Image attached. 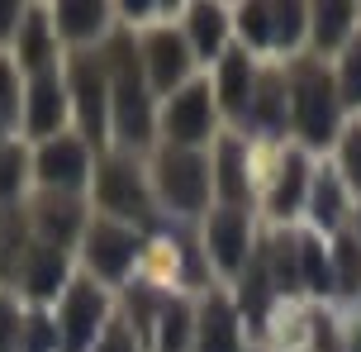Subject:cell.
Returning <instances> with one entry per match:
<instances>
[{
	"label": "cell",
	"mask_w": 361,
	"mask_h": 352,
	"mask_svg": "<svg viewBox=\"0 0 361 352\" xmlns=\"http://www.w3.org/2000/svg\"><path fill=\"white\" fill-rule=\"evenodd\" d=\"M24 343V305L15 300V291L0 286V352H19Z\"/></svg>",
	"instance_id": "37"
},
{
	"label": "cell",
	"mask_w": 361,
	"mask_h": 352,
	"mask_svg": "<svg viewBox=\"0 0 361 352\" xmlns=\"http://www.w3.org/2000/svg\"><path fill=\"white\" fill-rule=\"evenodd\" d=\"M233 29L243 34V48L247 53H271V5L252 0V5H238L233 10Z\"/></svg>",
	"instance_id": "32"
},
{
	"label": "cell",
	"mask_w": 361,
	"mask_h": 352,
	"mask_svg": "<svg viewBox=\"0 0 361 352\" xmlns=\"http://www.w3.org/2000/svg\"><path fill=\"white\" fill-rule=\"evenodd\" d=\"M338 343H343V352H361V310H352L338 324Z\"/></svg>",
	"instance_id": "40"
},
{
	"label": "cell",
	"mask_w": 361,
	"mask_h": 352,
	"mask_svg": "<svg viewBox=\"0 0 361 352\" xmlns=\"http://www.w3.org/2000/svg\"><path fill=\"white\" fill-rule=\"evenodd\" d=\"M357 29H361V5H347V0L309 5V43H314V57L319 62L328 53H343Z\"/></svg>",
	"instance_id": "21"
},
{
	"label": "cell",
	"mask_w": 361,
	"mask_h": 352,
	"mask_svg": "<svg viewBox=\"0 0 361 352\" xmlns=\"http://www.w3.org/2000/svg\"><path fill=\"white\" fill-rule=\"evenodd\" d=\"M143 257V233L133 224L105 219V214H90L86 233L76 243V262H81V277L100 281V286H124L133 277V267Z\"/></svg>",
	"instance_id": "4"
},
{
	"label": "cell",
	"mask_w": 361,
	"mask_h": 352,
	"mask_svg": "<svg viewBox=\"0 0 361 352\" xmlns=\"http://www.w3.org/2000/svg\"><path fill=\"white\" fill-rule=\"evenodd\" d=\"M309 181H314V162H309L305 148H286V157L276 162V176H271V219L290 224L300 210L309 205Z\"/></svg>",
	"instance_id": "20"
},
{
	"label": "cell",
	"mask_w": 361,
	"mask_h": 352,
	"mask_svg": "<svg viewBox=\"0 0 361 352\" xmlns=\"http://www.w3.org/2000/svg\"><path fill=\"white\" fill-rule=\"evenodd\" d=\"M204 262H214L224 277H243L252 262V214L233 210V205H209L204 214V233H200Z\"/></svg>",
	"instance_id": "11"
},
{
	"label": "cell",
	"mask_w": 361,
	"mask_h": 352,
	"mask_svg": "<svg viewBox=\"0 0 361 352\" xmlns=\"http://www.w3.org/2000/svg\"><path fill=\"white\" fill-rule=\"evenodd\" d=\"M34 176V162H29V148L24 143H5L0 148V210H10V205H19V195H24V181Z\"/></svg>",
	"instance_id": "30"
},
{
	"label": "cell",
	"mask_w": 361,
	"mask_h": 352,
	"mask_svg": "<svg viewBox=\"0 0 361 352\" xmlns=\"http://www.w3.org/2000/svg\"><path fill=\"white\" fill-rule=\"evenodd\" d=\"M48 15H53L57 38H62L72 53H86L90 43H105L109 38L114 10L100 5V0H57V5H48Z\"/></svg>",
	"instance_id": "18"
},
{
	"label": "cell",
	"mask_w": 361,
	"mask_h": 352,
	"mask_svg": "<svg viewBox=\"0 0 361 352\" xmlns=\"http://www.w3.org/2000/svg\"><path fill=\"white\" fill-rule=\"evenodd\" d=\"M90 190H95V214H105V219L133 224V229L152 219V181L133 152H105L95 162Z\"/></svg>",
	"instance_id": "5"
},
{
	"label": "cell",
	"mask_w": 361,
	"mask_h": 352,
	"mask_svg": "<svg viewBox=\"0 0 361 352\" xmlns=\"http://www.w3.org/2000/svg\"><path fill=\"white\" fill-rule=\"evenodd\" d=\"M24 10H29V5H19V0H0V53L15 48V34H19V24H24Z\"/></svg>",
	"instance_id": "39"
},
{
	"label": "cell",
	"mask_w": 361,
	"mask_h": 352,
	"mask_svg": "<svg viewBox=\"0 0 361 352\" xmlns=\"http://www.w3.org/2000/svg\"><path fill=\"white\" fill-rule=\"evenodd\" d=\"M300 286L319 300L338 296V286H333V253H328V243L319 233H300Z\"/></svg>",
	"instance_id": "28"
},
{
	"label": "cell",
	"mask_w": 361,
	"mask_h": 352,
	"mask_svg": "<svg viewBox=\"0 0 361 352\" xmlns=\"http://www.w3.org/2000/svg\"><path fill=\"white\" fill-rule=\"evenodd\" d=\"M309 34V5L300 0H281V5H271V53H295Z\"/></svg>",
	"instance_id": "29"
},
{
	"label": "cell",
	"mask_w": 361,
	"mask_h": 352,
	"mask_svg": "<svg viewBox=\"0 0 361 352\" xmlns=\"http://www.w3.org/2000/svg\"><path fill=\"white\" fill-rule=\"evenodd\" d=\"M76 281V262H72V248H57V243H38L29 248V257H24V267H19V291H24V300L29 305H38V310H48L53 300H62V291Z\"/></svg>",
	"instance_id": "13"
},
{
	"label": "cell",
	"mask_w": 361,
	"mask_h": 352,
	"mask_svg": "<svg viewBox=\"0 0 361 352\" xmlns=\"http://www.w3.org/2000/svg\"><path fill=\"white\" fill-rule=\"evenodd\" d=\"M257 257H262V267H267L276 296H295V291H305V286H300V233L276 229V233L267 238V248H257Z\"/></svg>",
	"instance_id": "26"
},
{
	"label": "cell",
	"mask_w": 361,
	"mask_h": 352,
	"mask_svg": "<svg viewBox=\"0 0 361 352\" xmlns=\"http://www.w3.org/2000/svg\"><path fill=\"white\" fill-rule=\"evenodd\" d=\"M328 253H333V286H338V296L357 300L361 296V243L352 233H338L328 243Z\"/></svg>",
	"instance_id": "31"
},
{
	"label": "cell",
	"mask_w": 361,
	"mask_h": 352,
	"mask_svg": "<svg viewBox=\"0 0 361 352\" xmlns=\"http://www.w3.org/2000/svg\"><path fill=\"white\" fill-rule=\"evenodd\" d=\"M67 91H72V114H76V129L95 152L109 148V76H105V57L86 48V53H67Z\"/></svg>",
	"instance_id": "7"
},
{
	"label": "cell",
	"mask_w": 361,
	"mask_h": 352,
	"mask_svg": "<svg viewBox=\"0 0 361 352\" xmlns=\"http://www.w3.org/2000/svg\"><path fill=\"white\" fill-rule=\"evenodd\" d=\"M138 53H143V72L157 100H166V95H176L180 86L195 81V53H190L185 34L171 24H152L138 43Z\"/></svg>",
	"instance_id": "10"
},
{
	"label": "cell",
	"mask_w": 361,
	"mask_h": 352,
	"mask_svg": "<svg viewBox=\"0 0 361 352\" xmlns=\"http://www.w3.org/2000/svg\"><path fill=\"white\" fill-rule=\"evenodd\" d=\"M333 81H338V95H343V110H361V29L352 34V43H347L343 53H338Z\"/></svg>",
	"instance_id": "33"
},
{
	"label": "cell",
	"mask_w": 361,
	"mask_h": 352,
	"mask_svg": "<svg viewBox=\"0 0 361 352\" xmlns=\"http://www.w3.org/2000/svg\"><path fill=\"white\" fill-rule=\"evenodd\" d=\"M352 229H357V233H352V238L361 243V205H357V214H352Z\"/></svg>",
	"instance_id": "41"
},
{
	"label": "cell",
	"mask_w": 361,
	"mask_h": 352,
	"mask_svg": "<svg viewBox=\"0 0 361 352\" xmlns=\"http://www.w3.org/2000/svg\"><path fill=\"white\" fill-rule=\"evenodd\" d=\"M114 319V300L100 281H90L76 272V281L62 291L57 300V338H62V352H90L100 343V334Z\"/></svg>",
	"instance_id": "8"
},
{
	"label": "cell",
	"mask_w": 361,
	"mask_h": 352,
	"mask_svg": "<svg viewBox=\"0 0 361 352\" xmlns=\"http://www.w3.org/2000/svg\"><path fill=\"white\" fill-rule=\"evenodd\" d=\"M257 133H286L290 129V81L281 67H267L257 76V91H252V105H247V119Z\"/></svg>",
	"instance_id": "22"
},
{
	"label": "cell",
	"mask_w": 361,
	"mask_h": 352,
	"mask_svg": "<svg viewBox=\"0 0 361 352\" xmlns=\"http://www.w3.org/2000/svg\"><path fill=\"white\" fill-rule=\"evenodd\" d=\"M105 57V76H109V129L119 152H143L152 143L157 129V95L147 86L143 72V53L128 34H109L100 43Z\"/></svg>",
	"instance_id": "1"
},
{
	"label": "cell",
	"mask_w": 361,
	"mask_h": 352,
	"mask_svg": "<svg viewBox=\"0 0 361 352\" xmlns=\"http://www.w3.org/2000/svg\"><path fill=\"white\" fill-rule=\"evenodd\" d=\"M29 210V224H34L38 243H57V248H72L86 233V200L81 195H57V190H38L34 200L24 205Z\"/></svg>",
	"instance_id": "14"
},
{
	"label": "cell",
	"mask_w": 361,
	"mask_h": 352,
	"mask_svg": "<svg viewBox=\"0 0 361 352\" xmlns=\"http://www.w3.org/2000/svg\"><path fill=\"white\" fill-rule=\"evenodd\" d=\"M309 219H314V233H338L347 219V181L338 176V167H314V181H309Z\"/></svg>",
	"instance_id": "24"
},
{
	"label": "cell",
	"mask_w": 361,
	"mask_h": 352,
	"mask_svg": "<svg viewBox=\"0 0 361 352\" xmlns=\"http://www.w3.org/2000/svg\"><path fill=\"white\" fill-rule=\"evenodd\" d=\"M57 29H53V15L43 10V5H29L24 10V24H19L15 34V48H10V57L19 62V72H24V81L29 76H43V72H57Z\"/></svg>",
	"instance_id": "16"
},
{
	"label": "cell",
	"mask_w": 361,
	"mask_h": 352,
	"mask_svg": "<svg viewBox=\"0 0 361 352\" xmlns=\"http://www.w3.org/2000/svg\"><path fill=\"white\" fill-rule=\"evenodd\" d=\"M90 352H143V338H138L124 319L114 315V319H109V329L100 334V343H95Z\"/></svg>",
	"instance_id": "38"
},
{
	"label": "cell",
	"mask_w": 361,
	"mask_h": 352,
	"mask_svg": "<svg viewBox=\"0 0 361 352\" xmlns=\"http://www.w3.org/2000/svg\"><path fill=\"white\" fill-rule=\"evenodd\" d=\"M195 352H243V315L224 291L195 305Z\"/></svg>",
	"instance_id": "19"
},
{
	"label": "cell",
	"mask_w": 361,
	"mask_h": 352,
	"mask_svg": "<svg viewBox=\"0 0 361 352\" xmlns=\"http://www.w3.org/2000/svg\"><path fill=\"white\" fill-rule=\"evenodd\" d=\"M0 119L10 129H19V119H24V72L10 53H0Z\"/></svg>",
	"instance_id": "34"
},
{
	"label": "cell",
	"mask_w": 361,
	"mask_h": 352,
	"mask_svg": "<svg viewBox=\"0 0 361 352\" xmlns=\"http://www.w3.org/2000/svg\"><path fill=\"white\" fill-rule=\"evenodd\" d=\"M67 119H72V91H67V76L62 67L43 76H29L24 81V138L34 143H48L57 133H67Z\"/></svg>",
	"instance_id": "12"
},
{
	"label": "cell",
	"mask_w": 361,
	"mask_h": 352,
	"mask_svg": "<svg viewBox=\"0 0 361 352\" xmlns=\"http://www.w3.org/2000/svg\"><path fill=\"white\" fill-rule=\"evenodd\" d=\"M257 76H262V67H257V57L247 53V48H228V53L214 62L209 86H214V100H219V114H224V119H247Z\"/></svg>",
	"instance_id": "15"
},
{
	"label": "cell",
	"mask_w": 361,
	"mask_h": 352,
	"mask_svg": "<svg viewBox=\"0 0 361 352\" xmlns=\"http://www.w3.org/2000/svg\"><path fill=\"white\" fill-rule=\"evenodd\" d=\"M290 129L300 133V148H338L343 138V95L338 81L328 72V62L319 57H300L290 62Z\"/></svg>",
	"instance_id": "2"
},
{
	"label": "cell",
	"mask_w": 361,
	"mask_h": 352,
	"mask_svg": "<svg viewBox=\"0 0 361 352\" xmlns=\"http://www.w3.org/2000/svg\"><path fill=\"white\" fill-rule=\"evenodd\" d=\"M19 352H62V338H57V315L29 305L24 310V343Z\"/></svg>",
	"instance_id": "35"
},
{
	"label": "cell",
	"mask_w": 361,
	"mask_h": 352,
	"mask_svg": "<svg viewBox=\"0 0 361 352\" xmlns=\"http://www.w3.org/2000/svg\"><path fill=\"white\" fill-rule=\"evenodd\" d=\"M152 200L171 210L176 219H195L209 214V195H214V167H209V152H185V148H157L152 157Z\"/></svg>",
	"instance_id": "3"
},
{
	"label": "cell",
	"mask_w": 361,
	"mask_h": 352,
	"mask_svg": "<svg viewBox=\"0 0 361 352\" xmlns=\"http://www.w3.org/2000/svg\"><path fill=\"white\" fill-rule=\"evenodd\" d=\"M157 129H162L166 148H185V152H204L214 148L219 129V100H214V86L195 76L190 86H180L176 95H166L162 110H157Z\"/></svg>",
	"instance_id": "6"
},
{
	"label": "cell",
	"mask_w": 361,
	"mask_h": 352,
	"mask_svg": "<svg viewBox=\"0 0 361 352\" xmlns=\"http://www.w3.org/2000/svg\"><path fill=\"white\" fill-rule=\"evenodd\" d=\"M152 352H195V305L185 296H166L152 329Z\"/></svg>",
	"instance_id": "27"
},
{
	"label": "cell",
	"mask_w": 361,
	"mask_h": 352,
	"mask_svg": "<svg viewBox=\"0 0 361 352\" xmlns=\"http://www.w3.org/2000/svg\"><path fill=\"white\" fill-rule=\"evenodd\" d=\"M34 248V224H29V210L24 205H10L0 210V286L10 291L19 281V267Z\"/></svg>",
	"instance_id": "25"
},
{
	"label": "cell",
	"mask_w": 361,
	"mask_h": 352,
	"mask_svg": "<svg viewBox=\"0 0 361 352\" xmlns=\"http://www.w3.org/2000/svg\"><path fill=\"white\" fill-rule=\"evenodd\" d=\"M338 176L347 181V190H361V124H347L338 138Z\"/></svg>",
	"instance_id": "36"
},
{
	"label": "cell",
	"mask_w": 361,
	"mask_h": 352,
	"mask_svg": "<svg viewBox=\"0 0 361 352\" xmlns=\"http://www.w3.org/2000/svg\"><path fill=\"white\" fill-rule=\"evenodd\" d=\"M209 167H214V195L219 205L247 210L252 205V171H247V143L238 133H219L209 148Z\"/></svg>",
	"instance_id": "17"
},
{
	"label": "cell",
	"mask_w": 361,
	"mask_h": 352,
	"mask_svg": "<svg viewBox=\"0 0 361 352\" xmlns=\"http://www.w3.org/2000/svg\"><path fill=\"white\" fill-rule=\"evenodd\" d=\"M5 143H10V124L0 119V148H5Z\"/></svg>",
	"instance_id": "42"
},
{
	"label": "cell",
	"mask_w": 361,
	"mask_h": 352,
	"mask_svg": "<svg viewBox=\"0 0 361 352\" xmlns=\"http://www.w3.org/2000/svg\"><path fill=\"white\" fill-rule=\"evenodd\" d=\"M228 29H233V19H228L224 5H190L185 24H180L195 62H219V57L228 53Z\"/></svg>",
	"instance_id": "23"
},
{
	"label": "cell",
	"mask_w": 361,
	"mask_h": 352,
	"mask_svg": "<svg viewBox=\"0 0 361 352\" xmlns=\"http://www.w3.org/2000/svg\"><path fill=\"white\" fill-rule=\"evenodd\" d=\"M29 162H34L38 190H57V195H81L90 186V176H95V152L72 129L48 138V143H34Z\"/></svg>",
	"instance_id": "9"
}]
</instances>
